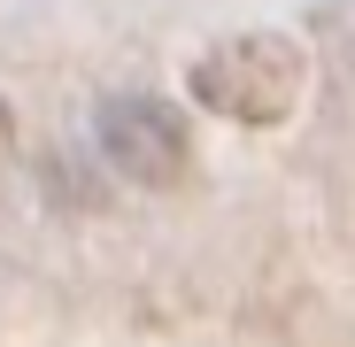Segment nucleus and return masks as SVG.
I'll return each mask as SVG.
<instances>
[{"instance_id":"1","label":"nucleus","mask_w":355,"mask_h":347,"mask_svg":"<svg viewBox=\"0 0 355 347\" xmlns=\"http://www.w3.org/2000/svg\"><path fill=\"white\" fill-rule=\"evenodd\" d=\"M309 85V62L286 31H232L186 70V93L224 124H286Z\"/></svg>"},{"instance_id":"2","label":"nucleus","mask_w":355,"mask_h":347,"mask_svg":"<svg viewBox=\"0 0 355 347\" xmlns=\"http://www.w3.org/2000/svg\"><path fill=\"white\" fill-rule=\"evenodd\" d=\"M93 132H101V154L124 170L132 186H178L186 162H193L186 116L170 100H155V93H108L101 116H93Z\"/></svg>"},{"instance_id":"3","label":"nucleus","mask_w":355,"mask_h":347,"mask_svg":"<svg viewBox=\"0 0 355 347\" xmlns=\"http://www.w3.org/2000/svg\"><path fill=\"white\" fill-rule=\"evenodd\" d=\"M8 154H16V108L0 100V162H8Z\"/></svg>"}]
</instances>
